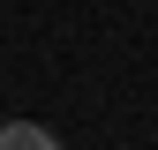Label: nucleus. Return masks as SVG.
Returning <instances> with one entry per match:
<instances>
[{
  "label": "nucleus",
  "mask_w": 158,
  "mask_h": 150,
  "mask_svg": "<svg viewBox=\"0 0 158 150\" xmlns=\"http://www.w3.org/2000/svg\"><path fill=\"white\" fill-rule=\"evenodd\" d=\"M0 150H60V135L38 120H0Z\"/></svg>",
  "instance_id": "1"
}]
</instances>
